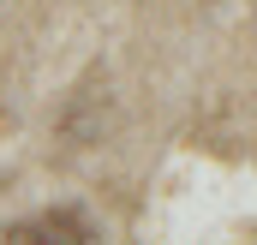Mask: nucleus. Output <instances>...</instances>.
<instances>
[{
    "mask_svg": "<svg viewBox=\"0 0 257 245\" xmlns=\"http://www.w3.org/2000/svg\"><path fill=\"white\" fill-rule=\"evenodd\" d=\"M0 239H90V227L78 221V215H36V221H18V227H6Z\"/></svg>",
    "mask_w": 257,
    "mask_h": 245,
    "instance_id": "1",
    "label": "nucleus"
}]
</instances>
